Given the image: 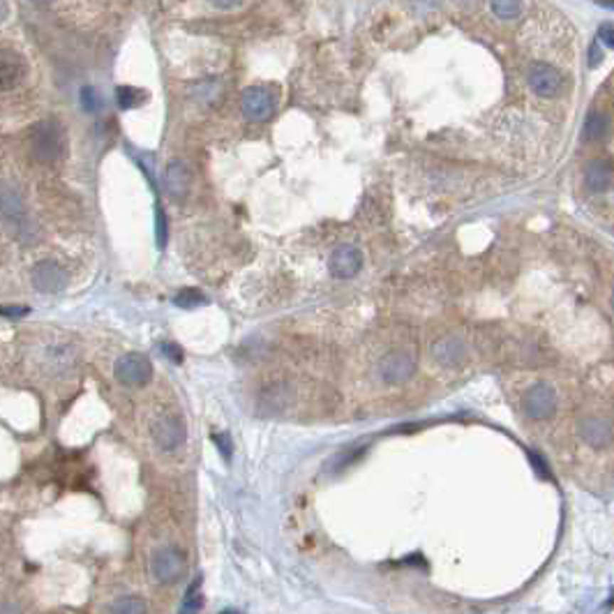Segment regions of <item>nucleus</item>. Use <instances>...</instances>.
Returning a JSON list of instances; mask_svg holds the SVG:
<instances>
[{
  "mask_svg": "<svg viewBox=\"0 0 614 614\" xmlns=\"http://www.w3.org/2000/svg\"><path fill=\"white\" fill-rule=\"evenodd\" d=\"M33 157L42 164H53L65 155V129L58 120H42L31 134Z\"/></svg>",
  "mask_w": 614,
  "mask_h": 614,
  "instance_id": "1",
  "label": "nucleus"
},
{
  "mask_svg": "<svg viewBox=\"0 0 614 614\" xmlns=\"http://www.w3.org/2000/svg\"><path fill=\"white\" fill-rule=\"evenodd\" d=\"M150 571H153V578L159 584H176L183 580V575L187 571V559L185 552L176 545H164L157 547L150 556Z\"/></svg>",
  "mask_w": 614,
  "mask_h": 614,
  "instance_id": "2",
  "label": "nucleus"
},
{
  "mask_svg": "<svg viewBox=\"0 0 614 614\" xmlns=\"http://www.w3.org/2000/svg\"><path fill=\"white\" fill-rule=\"evenodd\" d=\"M526 83L538 97L552 100L563 90V74L559 68H554L550 63L536 60L526 70Z\"/></svg>",
  "mask_w": 614,
  "mask_h": 614,
  "instance_id": "3",
  "label": "nucleus"
},
{
  "mask_svg": "<svg viewBox=\"0 0 614 614\" xmlns=\"http://www.w3.org/2000/svg\"><path fill=\"white\" fill-rule=\"evenodd\" d=\"M0 226L16 238H23L26 231H31V220L21 196L12 190H0Z\"/></svg>",
  "mask_w": 614,
  "mask_h": 614,
  "instance_id": "4",
  "label": "nucleus"
},
{
  "mask_svg": "<svg viewBox=\"0 0 614 614\" xmlns=\"http://www.w3.org/2000/svg\"><path fill=\"white\" fill-rule=\"evenodd\" d=\"M113 374L122 386H132V388H141L150 381L153 376V365L146 356L141 354H125L116 361Z\"/></svg>",
  "mask_w": 614,
  "mask_h": 614,
  "instance_id": "5",
  "label": "nucleus"
},
{
  "mask_svg": "<svg viewBox=\"0 0 614 614\" xmlns=\"http://www.w3.org/2000/svg\"><path fill=\"white\" fill-rule=\"evenodd\" d=\"M240 107H243V113L248 120L263 122L275 113L277 100H275V92H272L268 86H250L243 92Z\"/></svg>",
  "mask_w": 614,
  "mask_h": 614,
  "instance_id": "6",
  "label": "nucleus"
},
{
  "mask_svg": "<svg viewBox=\"0 0 614 614\" xmlns=\"http://www.w3.org/2000/svg\"><path fill=\"white\" fill-rule=\"evenodd\" d=\"M294 404V386L287 381L268 383L257 398L259 415H282Z\"/></svg>",
  "mask_w": 614,
  "mask_h": 614,
  "instance_id": "7",
  "label": "nucleus"
},
{
  "mask_svg": "<svg viewBox=\"0 0 614 614\" xmlns=\"http://www.w3.org/2000/svg\"><path fill=\"white\" fill-rule=\"evenodd\" d=\"M415 370V361L409 351H402V349H393V351L386 354L379 361V374L386 383L400 386L407 383Z\"/></svg>",
  "mask_w": 614,
  "mask_h": 614,
  "instance_id": "8",
  "label": "nucleus"
},
{
  "mask_svg": "<svg viewBox=\"0 0 614 614\" xmlns=\"http://www.w3.org/2000/svg\"><path fill=\"white\" fill-rule=\"evenodd\" d=\"M522 409L529 418L534 420H545L556 411V393L552 386L547 383H536L531 386L524 398H522Z\"/></svg>",
  "mask_w": 614,
  "mask_h": 614,
  "instance_id": "9",
  "label": "nucleus"
},
{
  "mask_svg": "<svg viewBox=\"0 0 614 614\" xmlns=\"http://www.w3.org/2000/svg\"><path fill=\"white\" fill-rule=\"evenodd\" d=\"M580 439L587 443L589 448H608L614 439V428L605 415H584L578 423Z\"/></svg>",
  "mask_w": 614,
  "mask_h": 614,
  "instance_id": "10",
  "label": "nucleus"
},
{
  "mask_svg": "<svg viewBox=\"0 0 614 614\" xmlns=\"http://www.w3.org/2000/svg\"><path fill=\"white\" fill-rule=\"evenodd\" d=\"M153 439L162 450H176L185 441V423L181 415L164 413L153 423Z\"/></svg>",
  "mask_w": 614,
  "mask_h": 614,
  "instance_id": "11",
  "label": "nucleus"
},
{
  "mask_svg": "<svg viewBox=\"0 0 614 614\" xmlns=\"http://www.w3.org/2000/svg\"><path fill=\"white\" fill-rule=\"evenodd\" d=\"M28 74L23 55L14 49H0V92L14 90L21 86Z\"/></svg>",
  "mask_w": 614,
  "mask_h": 614,
  "instance_id": "12",
  "label": "nucleus"
},
{
  "mask_svg": "<svg viewBox=\"0 0 614 614\" xmlns=\"http://www.w3.org/2000/svg\"><path fill=\"white\" fill-rule=\"evenodd\" d=\"M33 285L42 294H58L68 287V272L55 261H40L33 268Z\"/></svg>",
  "mask_w": 614,
  "mask_h": 614,
  "instance_id": "13",
  "label": "nucleus"
},
{
  "mask_svg": "<svg viewBox=\"0 0 614 614\" xmlns=\"http://www.w3.org/2000/svg\"><path fill=\"white\" fill-rule=\"evenodd\" d=\"M328 266H330V272H333V277L349 280L361 270L363 254H361V250H356L354 245H342V248H337L333 254H330Z\"/></svg>",
  "mask_w": 614,
  "mask_h": 614,
  "instance_id": "14",
  "label": "nucleus"
},
{
  "mask_svg": "<svg viewBox=\"0 0 614 614\" xmlns=\"http://www.w3.org/2000/svg\"><path fill=\"white\" fill-rule=\"evenodd\" d=\"M190 185H192V174L187 169L185 162L181 159H174V162L166 164V171H164V190L171 199L181 201L190 192Z\"/></svg>",
  "mask_w": 614,
  "mask_h": 614,
  "instance_id": "15",
  "label": "nucleus"
},
{
  "mask_svg": "<svg viewBox=\"0 0 614 614\" xmlns=\"http://www.w3.org/2000/svg\"><path fill=\"white\" fill-rule=\"evenodd\" d=\"M584 178H587L591 192H605L612 181V162L610 159H593L584 171Z\"/></svg>",
  "mask_w": 614,
  "mask_h": 614,
  "instance_id": "16",
  "label": "nucleus"
},
{
  "mask_svg": "<svg viewBox=\"0 0 614 614\" xmlns=\"http://www.w3.org/2000/svg\"><path fill=\"white\" fill-rule=\"evenodd\" d=\"M432 351H434V358H437L439 363L457 365V363L465 361L467 349H465V344H462V339L448 337V339H439V342L432 346Z\"/></svg>",
  "mask_w": 614,
  "mask_h": 614,
  "instance_id": "17",
  "label": "nucleus"
},
{
  "mask_svg": "<svg viewBox=\"0 0 614 614\" xmlns=\"http://www.w3.org/2000/svg\"><path fill=\"white\" fill-rule=\"evenodd\" d=\"M610 134V116L603 111H591L587 120H584L582 137L587 141H600Z\"/></svg>",
  "mask_w": 614,
  "mask_h": 614,
  "instance_id": "18",
  "label": "nucleus"
},
{
  "mask_svg": "<svg viewBox=\"0 0 614 614\" xmlns=\"http://www.w3.org/2000/svg\"><path fill=\"white\" fill-rule=\"evenodd\" d=\"M116 97H118L120 109H137V107H141V104L148 100V92L141 90V88L120 86V88L116 90Z\"/></svg>",
  "mask_w": 614,
  "mask_h": 614,
  "instance_id": "19",
  "label": "nucleus"
},
{
  "mask_svg": "<svg viewBox=\"0 0 614 614\" xmlns=\"http://www.w3.org/2000/svg\"><path fill=\"white\" fill-rule=\"evenodd\" d=\"M494 16L504 18V21H513L522 14V0H489Z\"/></svg>",
  "mask_w": 614,
  "mask_h": 614,
  "instance_id": "20",
  "label": "nucleus"
},
{
  "mask_svg": "<svg viewBox=\"0 0 614 614\" xmlns=\"http://www.w3.org/2000/svg\"><path fill=\"white\" fill-rule=\"evenodd\" d=\"M174 303L178 305V307H183V309H192V307H199V305H203L206 303V296L201 294L199 289H183L181 294H176V298H174Z\"/></svg>",
  "mask_w": 614,
  "mask_h": 614,
  "instance_id": "21",
  "label": "nucleus"
},
{
  "mask_svg": "<svg viewBox=\"0 0 614 614\" xmlns=\"http://www.w3.org/2000/svg\"><path fill=\"white\" fill-rule=\"evenodd\" d=\"M199 587H201V578H196V580L190 584V589H187V593H185V600H183L181 612H196V610H201V605H203V596H201Z\"/></svg>",
  "mask_w": 614,
  "mask_h": 614,
  "instance_id": "22",
  "label": "nucleus"
},
{
  "mask_svg": "<svg viewBox=\"0 0 614 614\" xmlns=\"http://www.w3.org/2000/svg\"><path fill=\"white\" fill-rule=\"evenodd\" d=\"M407 3H409L411 12L418 14V16H430L443 7V0H407Z\"/></svg>",
  "mask_w": 614,
  "mask_h": 614,
  "instance_id": "23",
  "label": "nucleus"
},
{
  "mask_svg": "<svg viewBox=\"0 0 614 614\" xmlns=\"http://www.w3.org/2000/svg\"><path fill=\"white\" fill-rule=\"evenodd\" d=\"M109 610L111 612H134V614H139V612H146L148 605H146V603H141L139 598L129 596V598H120L118 603H113Z\"/></svg>",
  "mask_w": 614,
  "mask_h": 614,
  "instance_id": "24",
  "label": "nucleus"
},
{
  "mask_svg": "<svg viewBox=\"0 0 614 614\" xmlns=\"http://www.w3.org/2000/svg\"><path fill=\"white\" fill-rule=\"evenodd\" d=\"M361 452H363V448H349L346 452H339V455H335V457H333V465H328V467L333 469V471L344 469L346 465H351V462H354L358 455H361Z\"/></svg>",
  "mask_w": 614,
  "mask_h": 614,
  "instance_id": "25",
  "label": "nucleus"
},
{
  "mask_svg": "<svg viewBox=\"0 0 614 614\" xmlns=\"http://www.w3.org/2000/svg\"><path fill=\"white\" fill-rule=\"evenodd\" d=\"M155 233H157V245L164 248L166 243V217L162 213V208L155 206Z\"/></svg>",
  "mask_w": 614,
  "mask_h": 614,
  "instance_id": "26",
  "label": "nucleus"
},
{
  "mask_svg": "<svg viewBox=\"0 0 614 614\" xmlns=\"http://www.w3.org/2000/svg\"><path fill=\"white\" fill-rule=\"evenodd\" d=\"M81 104H83V109L90 111V113H95L100 109V97H97L95 88H83L81 90Z\"/></svg>",
  "mask_w": 614,
  "mask_h": 614,
  "instance_id": "27",
  "label": "nucleus"
},
{
  "mask_svg": "<svg viewBox=\"0 0 614 614\" xmlns=\"http://www.w3.org/2000/svg\"><path fill=\"white\" fill-rule=\"evenodd\" d=\"M213 441H215V446L222 450V455L229 460L231 457V450H233V443H231V437H229V432H220V434H213Z\"/></svg>",
  "mask_w": 614,
  "mask_h": 614,
  "instance_id": "28",
  "label": "nucleus"
},
{
  "mask_svg": "<svg viewBox=\"0 0 614 614\" xmlns=\"http://www.w3.org/2000/svg\"><path fill=\"white\" fill-rule=\"evenodd\" d=\"M159 349H162V354H164L171 363H183V349L178 346V344H174V342H164Z\"/></svg>",
  "mask_w": 614,
  "mask_h": 614,
  "instance_id": "29",
  "label": "nucleus"
},
{
  "mask_svg": "<svg viewBox=\"0 0 614 614\" xmlns=\"http://www.w3.org/2000/svg\"><path fill=\"white\" fill-rule=\"evenodd\" d=\"M598 40L610 46V49H614V23H603L598 28Z\"/></svg>",
  "mask_w": 614,
  "mask_h": 614,
  "instance_id": "30",
  "label": "nucleus"
},
{
  "mask_svg": "<svg viewBox=\"0 0 614 614\" xmlns=\"http://www.w3.org/2000/svg\"><path fill=\"white\" fill-rule=\"evenodd\" d=\"M600 63H603V49H600V44L593 42L589 46V68H598Z\"/></svg>",
  "mask_w": 614,
  "mask_h": 614,
  "instance_id": "31",
  "label": "nucleus"
},
{
  "mask_svg": "<svg viewBox=\"0 0 614 614\" xmlns=\"http://www.w3.org/2000/svg\"><path fill=\"white\" fill-rule=\"evenodd\" d=\"M28 314V307H0V317H9V319H16V317H26Z\"/></svg>",
  "mask_w": 614,
  "mask_h": 614,
  "instance_id": "32",
  "label": "nucleus"
},
{
  "mask_svg": "<svg viewBox=\"0 0 614 614\" xmlns=\"http://www.w3.org/2000/svg\"><path fill=\"white\" fill-rule=\"evenodd\" d=\"M208 3L215 5V7H220V9H231V7L238 5L240 0H208Z\"/></svg>",
  "mask_w": 614,
  "mask_h": 614,
  "instance_id": "33",
  "label": "nucleus"
},
{
  "mask_svg": "<svg viewBox=\"0 0 614 614\" xmlns=\"http://www.w3.org/2000/svg\"><path fill=\"white\" fill-rule=\"evenodd\" d=\"M5 16H7V5H5V0H0V21H3Z\"/></svg>",
  "mask_w": 614,
  "mask_h": 614,
  "instance_id": "34",
  "label": "nucleus"
},
{
  "mask_svg": "<svg viewBox=\"0 0 614 614\" xmlns=\"http://www.w3.org/2000/svg\"><path fill=\"white\" fill-rule=\"evenodd\" d=\"M33 3H40V5H46V3H51V0H33Z\"/></svg>",
  "mask_w": 614,
  "mask_h": 614,
  "instance_id": "35",
  "label": "nucleus"
},
{
  "mask_svg": "<svg viewBox=\"0 0 614 614\" xmlns=\"http://www.w3.org/2000/svg\"><path fill=\"white\" fill-rule=\"evenodd\" d=\"M455 3H460V5H469L471 0H455Z\"/></svg>",
  "mask_w": 614,
  "mask_h": 614,
  "instance_id": "36",
  "label": "nucleus"
},
{
  "mask_svg": "<svg viewBox=\"0 0 614 614\" xmlns=\"http://www.w3.org/2000/svg\"><path fill=\"white\" fill-rule=\"evenodd\" d=\"M612 307H614V289H612Z\"/></svg>",
  "mask_w": 614,
  "mask_h": 614,
  "instance_id": "37",
  "label": "nucleus"
}]
</instances>
